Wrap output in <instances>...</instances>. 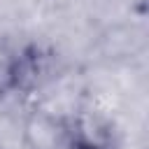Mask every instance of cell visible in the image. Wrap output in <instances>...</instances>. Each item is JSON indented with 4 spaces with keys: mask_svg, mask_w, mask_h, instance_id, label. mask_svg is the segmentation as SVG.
Masks as SVG:
<instances>
[{
    "mask_svg": "<svg viewBox=\"0 0 149 149\" xmlns=\"http://www.w3.org/2000/svg\"><path fill=\"white\" fill-rule=\"evenodd\" d=\"M72 149H95L93 144H86V142H81V144H77V147H72Z\"/></svg>",
    "mask_w": 149,
    "mask_h": 149,
    "instance_id": "obj_1",
    "label": "cell"
}]
</instances>
